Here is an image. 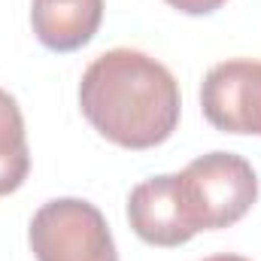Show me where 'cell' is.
Returning <instances> with one entry per match:
<instances>
[{
  "instance_id": "5",
  "label": "cell",
  "mask_w": 261,
  "mask_h": 261,
  "mask_svg": "<svg viewBox=\"0 0 261 261\" xmlns=\"http://www.w3.org/2000/svg\"><path fill=\"white\" fill-rule=\"evenodd\" d=\"M128 222L149 246H182L195 237L179 200V173H161L130 189Z\"/></svg>"
},
{
  "instance_id": "2",
  "label": "cell",
  "mask_w": 261,
  "mask_h": 261,
  "mask_svg": "<svg viewBox=\"0 0 261 261\" xmlns=\"http://www.w3.org/2000/svg\"><path fill=\"white\" fill-rule=\"evenodd\" d=\"M179 200L195 234L231 228L258 200V176L243 155L210 152L179 173Z\"/></svg>"
},
{
  "instance_id": "4",
  "label": "cell",
  "mask_w": 261,
  "mask_h": 261,
  "mask_svg": "<svg viewBox=\"0 0 261 261\" xmlns=\"http://www.w3.org/2000/svg\"><path fill=\"white\" fill-rule=\"evenodd\" d=\"M200 110L216 130L261 137V61L231 58L216 64L203 76Z\"/></svg>"
},
{
  "instance_id": "1",
  "label": "cell",
  "mask_w": 261,
  "mask_h": 261,
  "mask_svg": "<svg viewBox=\"0 0 261 261\" xmlns=\"http://www.w3.org/2000/svg\"><path fill=\"white\" fill-rule=\"evenodd\" d=\"M79 107L110 143L143 152L167 143L179 125V82L158 58L140 49H110L85 67Z\"/></svg>"
},
{
  "instance_id": "9",
  "label": "cell",
  "mask_w": 261,
  "mask_h": 261,
  "mask_svg": "<svg viewBox=\"0 0 261 261\" xmlns=\"http://www.w3.org/2000/svg\"><path fill=\"white\" fill-rule=\"evenodd\" d=\"M203 261H249V258H243V255H231V252H225V255H210V258H203Z\"/></svg>"
},
{
  "instance_id": "7",
  "label": "cell",
  "mask_w": 261,
  "mask_h": 261,
  "mask_svg": "<svg viewBox=\"0 0 261 261\" xmlns=\"http://www.w3.org/2000/svg\"><path fill=\"white\" fill-rule=\"evenodd\" d=\"M31 170V149L24 116L9 91L0 88V197L12 195L24 186Z\"/></svg>"
},
{
  "instance_id": "6",
  "label": "cell",
  "mask_w": 261,
  "mask_h": 261,
  "mask_svg": "<svg viewBox=\"0 0 261 261\" xmlns=\"http://www.w3.org/2000/svg\"><path fill=\"white\" fill-rule=\"evenodd\" d=\"M103 21V0H31V28L52 52L88 46Z\"/></svg>"
},
{
  "instance_id": "8",
  "label": "cell",
  "mask_w": 261,
  "mask_h": 261,
  "mask_svg": "<svg viewBox=\"0 0 261 261\" xmlns=\"http://www.w3.org/2000/svg\"><path fill=\"white\" fill-rule=\"evenodd\" d=\"M164 3H170L173 9H179L186 15H210V12L222 9L228 0H164Z\"/></svg>"
},
{
  "instance_id": "3",
  "label": "cell",
  "mask_w": 261,
  "mask_h": 261,
  "mask_svg": "<svg viewBox=\"0 0 261 261\" xmlns=\"http://www.w3.org/2000/svg\"><path fill=\"white\" fill-rule=\"evenodd\" d=\"M37 261H119L103 213L82 197L43 203L28 231Z\"/></svg>"
}]
</instances>
